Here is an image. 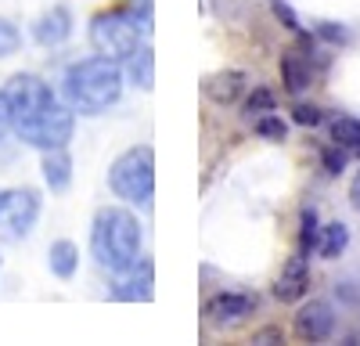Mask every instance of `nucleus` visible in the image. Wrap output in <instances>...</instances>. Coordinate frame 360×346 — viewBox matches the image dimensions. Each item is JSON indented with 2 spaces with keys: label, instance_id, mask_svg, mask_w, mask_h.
Instances as JSON below:
<instances>
[{
  "label": "nucleus",
  "instance_id": "f257e3e1",
  "mask_svg": "<svg viewBox=\"0 0 360 346\" xmlns=\"http://www.w3.org/2000/svg\"><path fill=\"white\" fill-rule=\"evenodd\" d=\"M4 94L11 105V130L25 144H33L40 152H51V148H65L72 141L76 115H72V108H65L54 98L51 83H44L33 72H18L8 79Z\"/></svg>",
  "mask_w": 360,
  "mask_h": 346
},
{
  "label": "nucleus",
  "instance_id": "f03ea898",
  "mask_svg": "<svg viewBox=\"0 0 360 346\" xmlns=\"http://www.w3.org/2000/svg\"><path fill=\"white\" fill-rule=\"evenodd\" d=\"M62 94H65L72 112L101 115L123 94V65L115 58H105V54L72 62L65 69V79H62Z\"/></svg>",
  "mask_w": 360,
  "mask_h": 346
},
{
  "label": "nucleus",
  "instance_id": "7ed1b4c3",
  "mask_svg": "<svg viewBox=\"0 0 360 346\" xmlns=\"http://www.w3.org/2000/svg\"><path fill=\"white\" fill-rule=\"evenodd\" d=\"M141 220L123 206H101L90 224V256L94 264L119 274L141 260Z\"/></svg>",
  "mask_w": 360,
  "mask_h": 346
},
{
  "label": "nucleus",
  "instance_id": "20e7f679",
  "mask_svg": "<svg viewBox=\"0 0 360 346\" xmlns=\"http://www.w3.org/2000/svg\"><path fill=\"white\" fill-rule=\"evenodd\" d=\"M148 33H152V22H144L130 4L98 11L90 18V47L105 58H115V62H127L137 47H144Z\"/></svg>",
  "mask_w": 360,
  "mask_h": 346
},
{
  "label": "nucleus",
  "instance_id": "39448f33",
  "mask_svg": "<svg viewBox=\"0 0 360 346\" xmlns=\"http://www.w3.org/2000/svg\"><path fill=\"white\" fill-rule=\"evenodd\" d=\"M108 188L115 198L130 202V206H152L155 195V152L148 144L127 148L108 166Z\"/></svg>",
  "mask_w": 360,
  "mask_h": 346
},
{
  "label": "nucleus",
  "instance_id": "423d86ee",
  "mask_svg": "<svg viewBox=\"0 0 360 346\" xmlns=\"http://www.w3.org/2000/svg\"><path fill=\"white\" fill-rule=\"evenodd\" d=\"M37 217H40L37 188H4V198H0V238L22 242L37 227Z\"/></svg>",
  "mask_w": 360,
  "mask_h": 346
},
{
  "label": "nucleus",
  "instance_id": "0eeeda50",
  "mask_svg": "<svg viewBox=\"0 0 360 346\" xmlns=\"http://www.w3.org/2000/svg\"><path fill=\"white\" fill-rule=\"evenodd\" d=\"M155 296V264L148 256H141L134 267L119 271L115 285H112V300H123V303H148Z\"/></svg>",
  "mask_w": 360,
  "mask_h": 346
},
{
  "label": "nucleus",
  "instance_id": "6e6552de",
  "mask_svg": "<svg viewBox=\"0 0 360 346\" xmlns=\"http://www.w3.org/2000/svg\"><path fill=\"white\" fill-rule=\"evenodd\" d=\"M256 310V296L252 293H217L209 296L202 307V317L217 328H231V325H242L245 317Z\"/></svg>",
  "mask_w": 360,
  "mask_h": 346
},
{
  "label": "nucleus",
  "instance_id": "1a4fd4ad",
  "mask_svg": "<svg viewBox=\"0 0 360 346\" xmlns=\"http://www.w3.org/2000/svg\"><path fill=\"white\" fill-rule=\"evenodd\" d=\"M292 328H295V335L303 339V342L328 339V335L335 332V310H332V303H328V300L303 303V307H299V314H295V321H292Z\"/></svg>",
  "mask_w": 360,
  "mask_h": 346
},
{
  "label": "nucleus",
  "instance_id": "9d476101",
  "mask_svg": "<svg viewBox=\"0 0 360 346\" xmlns=\"http://www.w3.org/2000/svg\"><path fill=\"white\" fill-rule=\"evenodd\" d=\"M245 86H249V76L242 69H220L202 79V94L213 105H234V101H242Z\"/></svg>",
  "mask_w": 360,
  "mask_h": 346
},
{
  "label": "nucleus",
  "instance_id": "9b49d317",
  "mask_svg": "<svg viewBox=\"0 0 360 346\" xmlns=\"http://www.w3.org/2000/svg\"><path fill=\"white\" fill-rule=\"evenodd\" d=\"M307 293H310V267H307V256L299 252L281 267V274L274 281V296L281 303H299Z\"/></svg>",
  "mask_w": 360,
  "mask_h": 346
},
{
  "label": "nucleus",
  "instance_id": "f8f14e48",
  "mask_svg": "<svg viewBox=\"0 0 360 346\" xmlns=\"http://www.w3.org/2000/svg\"><path fill=\"white\" fill-rule=\"evenodd\" d=\"M33 37H37V44H44V47H58V44H65V40L72 37V11H69L65 4L51 8L47 15H40V18H37Z\"/></svg>",
  "mask_w": 360,
  "mask_h": 346
},
{
  "label": "nucleus",
  "instance_id": "ddd939ff",
  "mask_svg": "<svg viewBox=\"0 0 360 346\" xmlns=\"http://www.w3.org/2000/svg\"><path fill=\"white\" fill-rule=\"evenodd\" d=\"M281 83H285L288 94H303L307 86L314 83L310 58L303 51H281Z\"/></svg>",
  "mask_w": 360,
  "mask_h": 346
},
{
  "label": "nucleus",
  "instance_id": "4468645a",
  "mask_svg": "<svg viewBox=\"0 0 360 346\" xmlns=\"http://www.w3.org/2000/svg\"><path fill=\"white\" fill-rule=\"evenodd\" d=\"M40 169H44V181H47L51 191H69V184H72V159H69L65 148H51V152H44Z\"/></svg>",
  "mask_w": 360,
  "mask_h": 346
},
{
  "label": "nucleus",
  "instance_id": "2eb2a0df",
  "mask_svg": "<svg viewBox=\"0 0 360 346\" xmlns=\"http://www.w3.org/2000/svg\"><path fill=\"white\" fill-rule=\"evenodd\" d=\"M123 76L134 83V86H141V91H152L155 86V54H152V47H137L127 62H123Z\"/></svg>",
  "mask_w": 360,
  "mask_h": 346
},
{
  "label": "nucleus",
  "instance_id": "dca6fc26",
  "mask_svg": "<svg viewBox=\"0 0 360 346\" xmlns=\"http://www.w3.org/2000/svg\"><path fill=\"white\" fill-rule=\"evenodd\" d=\"M47 267H51L54 278L69 281V278L76 274V267H79V249H76V242H69V238L51 242V249H47Z\"/></svg>",
  "mask_w": 360,
  "mask_h": 346
},
{
  "label": "nucleus",
  "instance_id": "f3484780",
  "mask_svg": "<svg viewBox=\"0 0 360 346\" xmlns=\"http://www.w3.org/2000/svg\"><path fill=\"white\" fill-rule=\"evenodd\" d=\"M346 245H349V227L346 224H328V227H321V242H317V252L324 256V260H339L342 252H346Z\"/></svg>",
  "mask_w": 360,
  "mask_h": 346
},
{
  "label": "nucleus",
  "instance_id": "a211bd4d",
  "mask_svg": "<svg viewBox=\"0 0 360 346\" xmlns=\"http://www.w3.org/2000/svg\"><path fill=\"white\" fill-rule=\"evenodd\" d=\"M321 242V227H317V210L307 206L303 213H299V252L310 256Z\"/></svg>",
  "mask_w": 360,
  "mask_h": 346
},
{
  "label": "nucleus",
  "instance_id": "6ab92c4d",
  "mask_svg": "<svg viewBox=\"0 0 360 346\" xmlns=\"http://www.w3.org/2000/svg\"><path fill=\"white\" fill-rule=\"evenodd\" d=\"M332 141L342 144L346 152H360V120H353V115H339V120L332 123Z\"/></svg>",
  "mask_w": 360,
  "mask_h": 346
},
{
  "label": "nucleus",
  "instance_id": "aec40b11",
  "mask_svg": "<svg viewBox=\"0 0 360 346\" xmlns=\"http://www.w3.org/2000/svg\"><path fill=\"white\" fill-rule=\"evenodd\" d=\"M256 134L266 137V141H285V137H288V127H285L281 115L266 112V115H259V120H256Z\"/></svg>",
  "mask_w": 360,
  "mask_h": 346
},
{
  "label": "nucleus",
  "instance_id": "412c9836",
  "mask_svg": "<svg viewBox=\"0 0 360 346\" xmlns=\"http://www.w3.org/2000/svg\"><path fill=\"white\" fill-rule=\"evenodd\" d=\"M274 105L278 101H274V94H270L266 86H252V94L245 98L242 108H245V115H266V112H274Z\"/></svg>",
  "mask_w": 360,
  "mask_h": 346
},
{
  "label": "nucleus",
  "instance_id": "4be33fe9",
  "mask_svg": "<svg viewBox=\"0 0 360 346\" xmlns=\"http://www.w3.org/2000/svg\"><path fill=\"white\" fill-rule=\"evenodd\" d=\"M22 47V33L11 18H0V58H11Z\"/></svg>",
  "mask_w": 360,
  "mask_h": 346
},
{
  "label": "nucleus",
  "instance_id": "5701e85b",
  "mask_svg": "<svg viewBox=\"0 0 360 346\" xmlns=\"http://www.w3.org/2000/svg\"><path fill=\"white\" fill-rule=\"evenodd\" d=\"M314 33H317L321 40H328V44H349V40H353V33H349L342 22H317Z\"/></svg>",
  "mask_w": 360,
  "mask_h": 346
},
{
  "label": "nucleus",
  "instance_id": "b1692460",
  "mask_svg": "<svg viewBox=\"0 0 360 346\" xmlns=\"http://www.w3.org/2000/svg\"><path fill=\"white\" fill-rule=\"evenodd\" d=\"M321 166H324V173L339 177V173L346 169V148H342V144H335V148H324V152H321Z\"/></svg>",
  "mask_w": 360,
  "mask_h": 346
},
{
  "label": "nucleus",
  "instance_id": "393cba45",
  "mask_svg": "<svg viewBox=\"0 0 360 346\" xmlns=\"http://www.w3.org/2000/svg\"><path fill=\"white\" fill-rule=\"evenodd\" d=\"M292 120L299 123V127H317L324 115H321V108L317 105H307V101H299L295 108H292Z\"/></svg>",
  "mask_w": 360,
  "mask_h": 346
},
{
  "label": "nucleus",
  "instance_id": "a878e982",
  "mask_svg": "<svg viewBox=\"0 0 360 346\" xmlns=\"http://www.w3.org/2000/svg\"><path fill=\"white\" fill-rule=\"evenodd\" d=\"M270 8H274V15L285 22V29H292V33H299V37H303V22H299V15L285 4V0H270Z\"/></svg>",
  "mask_w": 360,
  "mask_h": 346
},
{
  "label": "nucleus",
  "instance_id": "bb28decb",
  "mask_svg": "<svg viewBox=\"0 0 360 346\" xmlns=\"http://www.w3.org/2000/svg\"><path fill=\"white\" fill-rule=\"evenodd\" d=\"M8 130H11V105H8V94L0 91V141L8 137Z\"/></svg>",
  "mask_w": 360,
  "mask_h": 346
},
{
  "label": "nucleus",
  "instance_id": "cd10ccee",
  "mask_svg": "<svg viewBox=\"0 0 360 346\" xmlns=\"http://www.w3.org/2000/svg\"><path fill=\"white\" fill-rule=\"evenodd\" d=\"M285 335H281V328H266V332H259V335H252V342H281Z\"/></svg>",
  "mask_w": 360,
  "mask_h": 346
},
{
  "label": "nucleus",
  "instance_id": "c85d7f7f",
  "mask_svg": "<svg viewBox=\"0 0 360 346\" xmlns=\"http://www.w3.org/2000/svg\"><path fill=\"white\" fill-rule=\"evenodd\" d=\"M349 202H353V210L360 213V173L353 177V184H349Z\"/></svg>",
  "mask_w": 360,
  "mask_h": 346
},
{
  "label": "nucleus",
  "instance_id": "c756f323",
  "mask_svg": "<svg viewBox=\"0 0 360 346\" xmlns=\"http://www.w3.org/2000/svg\"><path fill=\"white\" fill-rule=\"evenodd\" d=\"M0 198H4V188H0Z\"/></svg>",
  "mask_w": 360,
  "mask_h": 346
}]
</instances>
